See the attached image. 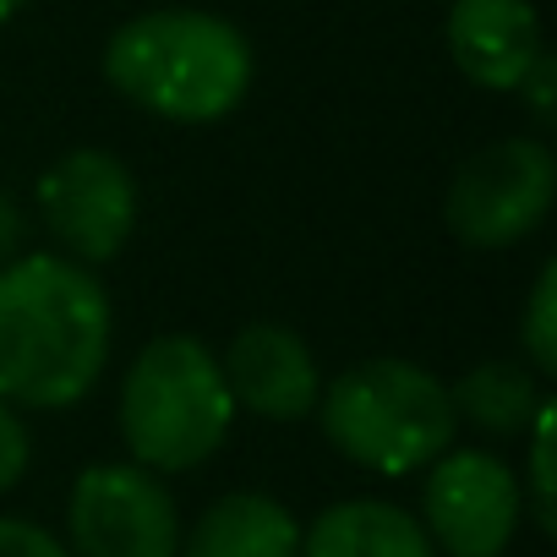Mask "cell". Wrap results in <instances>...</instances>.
<instances>
[{"instance_id": "cell-1", "label": "cell", "mask_w": 557, "mask_h": 557, "mask_svg": "<svg viewBox=\"0 0 557 557\" xmlns=\"http://www.w3.org/2000/svg\"><path fill=\"white\" fill-rule=\"evenodd\" d=\"M110 296L94 268L23 251L0 268V399L12 410H66L110 367Z\"/></svg>"}, {"instance_id": "cell-3", "label": "cell", "mask_w": 557, "mask_h": 557, "mask_svg": "<svg viewBox=\"0 0 557 557\" xmlns=\"http://www.w3.org/2000/svg\"><path fill=\"white\" fill-rule=\"evenodd\" d=\"M323 437L372 475H416L454 448L448 383L405 356H372L345 367L318 394Z\"/></svg>"}, {"instance_id": "cell-16", "label": "cell", "mask_w": 557, "mask_h": 557, "mask_svg": "<svg viewBox=\"0 0 557 557\" xmlns=\"http://www.w3.org/2000/svg\"><path fill=\"white\" fill-rule=\"evenodd\" d=\"M34 465V437H28V421L23 410H12L0 399V497H7Z\"/></svg>"}, {"instance_id": "cell-6", "label": "cell", "mask_w": 557, "mask_h": 557, "mask_svg": "<svg viewBox=\"0 0 557 557\" xmlns=\"http://www.w3.org/2000/svg\"><path fill=\"white\" fill-rule=\"evenodd\" d=\"M524 497L508 459L492 448H448L426 465L421 530L448 557H503L519 535Z\"/></svg>"}, {"instance_id": "cell-10", "label": "cell", "mask_w": 557, "mask_h": 557, "mask_svg": "<svg viewBox=\"0 0 557 557\" xmlns=\"http://www.w3.org/2000/svg\"><path fill=\"white\" fill-rule=\"evenodd\" d=\"M443 39L454 66L486 94H513L530 61L546 50L530 0H448Z\"/></svg>"}, {"instance_id": "cell-5", "label": "cell", "mask_w": 557, "mask_h": 557, "mask_svg": "<svg viewBox=\"0 0 557 557\" xmlns=\"http://www.w3.org/2000/svg\"><path fill=\"white\" fill-rule=\"evenodd\" d=\"M557 197V159L541 137H497L475 148L443 197V219L459 246L503 251L541 230Z\"/></svg>"}, {"instance_id": "cell-15", "label": "cell", "mask_w": 557, "mask_h": 557, "mask_svg": "<svg viewBox=\"0 0 557 557\" xmlns=\"http://www.w3.org/2000/svg\"><path fill=\"white\" fill-rule=\"evenodd\" d=\"M519 345H524V367L535 377L557 372V262H546L530 285L524 318H519Z\"/></svg>"}, {"instance_id": "cell-8", "label": "cell", "mask_w": 557, "mask_h": 557, "mask_svg": "<svg viewBox=\"0 0 557 557\" xmlns=\"http://www.w3.org/2000/svg\"><path fill=\"white\" fill-rule=\"evenodd\" d=\"M39 219L72 262H110L137 230V181L115 153L72 148L39 181Z\"/></svg>"}, {"instance_id": "cell-7", "label": "cell", "mask_w": 557, "mask_h": 557, "mask_svg": "<svg viewBox=\"0 0 557 557\" xmlns=\"http://www.w3.org/2000/svg\"><path fill=\"white\" fill-rule=\"evenodd\" d=\"M72 557H175L181 513L170 486L143 465H88L66 497Z\"/></svg>"}, {"instance_id": "cell-13", "label": "cell", "mask_w": 557, "mask_h": 557, "mask_svg": "<svg viewBox=\"0 0 557 557\" xmlns=\"http://www.w3.org/2000/svg\"><path fill=\"white\" fill-rule=\"evenodd\" d=\"M448 399H454V421L475 426L481 437H524L546 405L541 377L513 356L475 361L459 383H448Z\"/></svg>"}, {"instance_id": "cell-11", "label": "cell", "mask_w": 557, "mask_h": 557, "mask_svg": "<svg viewBox=\"0 0 557 557\" xmlns=\"http://www.w3.org/2000/svg\"><path fill=\"white\" fill-rule=\"evenodd\" d=\"M175 557H301V524L268 492H224L181 535Z\"/></svg>"}, {"instance_id": "cell-12", "label": "cell", "mask_w": 557, "mask_h": 557, "mask_svg": "<svg viewBox=\"0 0 557 557\" xmlns=\"http://www.w3.org/2000/svg\"><path fill=\"white\" fill-rule=\"evenodd\" d=\"M301 557H437L421 519L383 497H345L301 530Z\"/></svg>"}, {"instance_id": "cell-17", "label": "cell", "mask_w": 557, "mask_h": 557, "mask_svg": "<svg viewBox=\"0 0 557 557\" xmlns=\"http://www.w3.org/2000/svg\"><path fill=\"white\" fill-rule=\"evenodd\" d=\"M513 94L530 104L535 126L546 132V126L557 121V55H552V50H541V55L530 61V72L519 77V88H513Z\"/></svg>"}, {"instance_id": "cell-14", "label": "cell", "mask_w": 557, "mask_h": 557, "mask_svg": "<svg viewBox=\"0 0 557 557\" xmlns=\"http://www.w3.org/2000/svg\"><path fill=\"white\" fill-rule=\"evenodd\" d=\"M552 443H557V410L541 405V416L530 421V465H524V481H519V497L535 519L541 535L557 530V475H552Z\"/></svg>"}, {"instance_id": "cell-18", "label": "cell", "mask_w": 557, "mask_h": 557, "mask_svg": "<svg viewBox=\"0 0 557 557\" xmlns=\"http://www.w3.org/2000/svg\"><path fill=\"white\" fill-rule=\"evenodd\" d=\"M0 557H72L61 535H50L34 519H12L0 513Z\"/></svg>"}, {"instance_id": "cell-19", "label": "cell", "mask_w": 557, "mask_h": 557, "mask_svg": "<svg viewBox=\"0 0 557 557\" xmlns=\"http://www.w3.org/2000/svg\"><path fill=\"white\" fill-rule=\"evenodd\" d=\"M23 240H28V219H23L17 197L0 191V268L23 257Z\"/></svg>"}, {"instance_id": "cell-20", "label": "cell", "mask_w": 557, "mask_h": 557, "mask_svg": "<svg viewBox=\"0 0 557 557\" xmlns=\"http://www.w3.org/2000/svg\"><path fill=\"white\" fill-rule=\"evenodd\" d=\"M23 7H28V0H0V23H12Z\"/></svg>"}, {"instance_id": "cell-2", "label": "cell", "mask_w": 557, "mask_h": 557, "mask_svg": "<svg viewBox=\"0 0 557 557\" xmlns=\"http://www.w3.org/2000/svg\"><path fill=\"white\" fill-rule=\"evenodd\" d=\"M251 45L235 23L191 7H164L121 23L104 45V83L175 126L224 121L251 88Z\"/></svg>"}, {"instance_id": "cell-9", "label": "cell", "mask_w": 557, "mask_h": 557, "mask_svg": "<svg viewBox=\"0 0 557 557\" xmlns=\"http://www.w3.org/2000/svg\"><path fill=\"white\" fill-rule=\"evenodd\" d=\"M219 372H224L235 410H251L262 421H301L318 410V394H323V372L307 339L285 323L240 329L230 350L219 356Z\"/></svg>"}, {"instance_id": "cell-4", "label": "cell", "mask_w": 557, "mask_h": 557, "mask_svg": "<svg viewBox=\"0 0 557 557\" xmlns=\"http://www.w3.org/2000/svg\"><path fill=\"white\" fill-rule=\"evenodd\" d=\"M235 421L219 356L191 334H164L137 350L121 383V437L132 465L153 475H181L208 465Z\"/></svg>"}]
</instances>
